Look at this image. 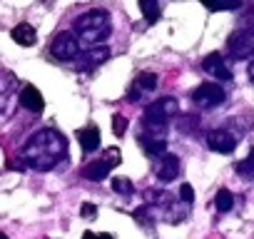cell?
Instances as JSON below:
<instances>
[{"label":"cell","instance_id":"1","mask_svg":"<svg viewBox=\"0 0 254 239\" xmlns=\"http://www.w3.org/2000/svg\"><path fill=\"white\" fill-rule=\"evenodd\" d=\"M65 155H67V140L58 130H40L23 147L25 165L33 167V170H38V172L53 170Z\"/></svg>","mask_w":254,"mask_h":239},{"label":"cell","instance_id":"2","mask_svg":"<svg viewBox=\"0 0 254 239\" xmlns=\"http://www.w3.org/2000/svg\"><path fill=\"white\" fill-rule=\"evenodd\" d=\"M112 33V23H110V13L107 10H87L75 20V35L90 45H100L102 40H107V35Z\"/></svg>","mask_w":254,"mask_h":239},{"label":"cell","instance_id":"3","mask_svg":"<svg viewBox=\"0 0 254 239\" xmlns=\"http://www.w3.org/2000/svg\"><path fill=\"white\" fill-rule=\"evenodd\" d=\"M50 55L55 60H77L80 58V43L75 33H60L55 35L53 45H50Z\"/></svg>","mask_w":254,"mask_h":239},{"label":"cell","instance_id":"4","mask_svg":"<svg viewBox=\"0 0 254 239\" xmlns=\"http://www.w3.org/2000/svg\"><path fill=\"white\" fill-rule=\"evenodd\" d=\"M224 90L217 85V82H202L194 92H192V100H194V105L197 107H202V110H214V107H219L222 102H224Z\"/></svg>","mask_w":254,"mask_h":239},{"label":"cell","instance_id":"5","mask_svg":"<svg viewBox=\"0 0 254 239\" xmlns=\"http://www.w3.org/2000/svg\"><path fill=\"white\" fill-rule=\"evenodd\" d=\"M229 55L237 58V60L254 55V25H249V28H244V30H239L229 38Z\"/></svg>","mask_w":254,"mask_h":239},{"label":"cell","instance_id":"6","mask_svg":"<svg viewBox=\"0 0 254 239\" xmlns=\"http://www.w3.org/2000/svg\"><path fill=\"white\" fill-rule=\"evenodd\" d=\"M207 147H209L212 152L229 155V152H234L237 140H234V135H229V132H224V130H212V132L207 135Z\"/></svg>","mask_w":254,"mask_h":239},{"label":"cell","instance_id":"7","mask_svg":"<svg viewBox=\"0 0 254 239\" xmlns=\"http://www.w3.org/2000/svg\"><path fill=\"white\" fill-rule=\"evenodd\" d=\"M202 67H204V72H209V75L217 77V80H232V70L227 67V60H224L219 53L207 55V58L202 60Z\"/></svg>","mask_w":254,"mask_h":239},{"label":"cell","instance_id":"8","mask_svg":"<svg viewBox=\"0 0 254 239\" xmlns=\"http://www.w3.org/2000/svg\"><path fill=\"white\" fill-rule=\"evenodd\" d=\"M107 58H110V50H107L105 45L90 48L87 53H80V58H77V70H92V67L102 65Z\"/></svg>","mask_w":254,"mask_h":239},{"label":"cell","instance_id":"9","mask_svg":"<svg viewBox=\"0 0 254 239\" xmlns=\"http://www.w3.org/2000/svg\"><path fill=\"white\" fill-rule=\"evenodd\" d=\"M180 177V157L175 155H165L157 165V179L160 182H172Z\"/></svg>","mask_w":254,"mask_h":239},{"label":"cell","instance_id":"10","mask_svg":"<svg viewBox=\"0 0 254 239\" xmlns=\"http://www.w3.org/2000/svg\"><path fill=\"white\" fill-rule=\"evenodd\" d=\"M20 105L30 112H43L45 100H43V95H40V90L35 85H25L23 92H20Z\"/></svg>","mask_w":254,"mask_h":239},{"label":"cell","instance_id":"11","mask_svg":"<svg viewBox=\"0 0 254 239\" xmlns=\"http://www.w3.org/2000/svg\"><path fill=\"white\" fill-rule=\"evenodd\" d=\"M10 38H13L18 45H23V48H30V45L38 40V35H35V28H33V25H28V23H20V25H15V28L10 30Z\"/></svg>","mask_w":254,"mask_h":239},{"label":"cell","instance_id":"12","mask_svg":"<svg viewBox=\"0 0 254 239\" xmlns=\"http://www.w3.org/2000/svg\"><path fill=\"white\" fill-rule=\"evenodd\" d=\"M77 140H80V147L85 152H95L100 147V130L97 127H85V130H77Z\"/></svg>","mask_w":254,"mask_h":239},{"label":"cell","instance_id":"13","mask_svg":"<svg viewBox=\"0 0 254 239\" xmlns=\"http://www.w3.org/2000/svg\"><path fill=\"white\" fill-rule=\"evenodd\" d=\"M110 170H112V167H110L105 160H97V162H90V165L82 170V177H85V179H92V182H100V179L107 177Z\"/></svg>","mask_w":254,"mask_h":239},{"label":"cell","instance_id":"14","mask_svg":"<svg viewBox=\"0 0 254 239\" xmlns=\"http://www.w3.org/2000/svg\"><path fill=\"white\" fill-rule=\"evenodd\" d=\"M140 145H142V150H145L147 155H152V157H157V155H162V152L167 150V140L145 137V135H140Z\"/></svg>","mask_w":254,"mask_h":239},{"label":"cell","instance_id":"15","mask_svg":"<svg viewBox=\"0 0 254 239\" xmlns=\"http://www.w3.org/2000/svg\"><path fill=\"white\" fill-rule=\"evenodd\" d=\"M135 87H137L140 92H152V90H157V75H155V72H140V75L135 77Z\"/></svg>","mask_w":254,"mask_h":239},{"label":"cell","instance_id":"16","mask_svg":"<svg viewBox=\"0 0 254 239\" xmlns=\"http://www.w3.org/2000/svg\"><path fill=\"white\" fill-rule=\"evenodd\" d=\"M140 10L145 13L147 23H157V18H160V5L157 3H152V0H140Z\"/></svg>","mask_w":254,"mask_h":239},{"label":"cell","instance_id":"17","mask_svg":"<svg viewBox=\"0 0 254 239\" xmlns=\"http://www.w3.org/2000/svg\"><path fill=\"white\" fill-rule=\"evenodd\" d=\"M214 204H217L219 212H229V209L234 207V197H232V192H229V189H219L217 197H214Z\"/></svg>","mask_w":254,"mask_h":239},{"label":"cell","instance_id":"18","mask_svg":"<svg viewBox=\"0 0 254 239\" xmlns=\"http://www.w3.org/2000/svg\"><path fill=\"white\" fill-rule=\"evenodd\" d=\"M112 189H115L117 194H132V192H135V184L127 179V177H115V179H112Z\"/></svg>","mask_w":254,"mask_h":239},{"label":"cell","instance_id":"19","mask_svg":"<svg viewBox=\"0 0 254 239\" xmlns=\"http://www.w3.org/2000/svg\"><path fill=\"white\" fill-rule=\"evenodd\" d=\"M234 170H237L239 175H244V177H254V150H252V155H249L247 160L237 162V165H234Z\"/></svg>","mask_w":254,"mask_h":239},{"label":"cell","instance_id":"20","mask_svg":"<svg viewBox=\"0 0 254 239\" xmlns=\"http://www.w3.org/2000/svg\"><path fill=\"white\" fill-rule=\"evenodd\" d=\"M112 132H115L117 137H122V135L127 132V117H122V115H115V117H112Z\"/></svg>","mask_w":254,"mask_h":239},{"label":"cell","instance_id":"21","mask_svg":"<svg viewBox=\"0 0 254 239\" xmlns=\"http://www.w3.org/2000/svg\"><path fill=\"white\" fill-rule=\"evenodd\" d=\"M180 194H182V199L190 204V202H194V189H192V184H182L180 187Z\"/></svg>","mask_w":254,"mask_h":239},{"label":"cell","instance_id":"22","mask_svg":"<svg viewBox=\"0 0 254 239\" xmlns=\"http://www.w3.org/2000/svg\"><path fill=\"white\" fill-rule=\"evenodd\" d=\"M194 122H197L194 117H185V120H180V130H192Z\"/></svg>","mask_w":254,"mask_h":239},{"label":"cell","instance_id":"23","mask_svg":"<svg viewBox=\"0 0 254 239\" xmlns=\"http://www.w3.org/2000/svg\"><path fill=\"white\" fill-rule=\"evenodd\" d=\"M82 214H85V217H90V219H92V217H95V214H97V207H95V204H82Z\"/></svg>","mask_w":254,"mask_h":239},{"label":"cell","instance_id":"24","mask_svg":"<svg viewBox=\"0 0 254 239\" xmlns=\"http://www.w3.org/2000/svg\"><path fill=\"white\" fill-rule=\"evenodd\" d=\"M82 239H97V234H92V232H85V234H82Z\"/></svg>","mask_w":254,"mask_h":239},{"label":"cell","instance_id":"25","mask_svg":"<svg viewBox=\"0 0 254 239\" xmlns=\"http://www.w3.org/2000/svg\"><path fill=\"white\" fill-rule=\"evenodd\" d=\"M249 77H252V80H254V60H252V62H249Z\"/></svg>","mask_w":254,"mask_h":239},{"label":"cell","instance_id":"26","mask_svg":"<svg viewBox=\"0 0 254 239\" xmlns=\"http://www.w3.org/2000/svg\"><path fill=\"white\" fill-rule=\"evenodd\" d=\"M97 239H112V237H110V234H100Z\"/></svg>","mask_w":254,"mask_h":239},{"label":"cell","instance_id":"27","mask_svg":"<svg viewBox=\"0 0 254 239\" xmlns=\"http://www.w3.org/2000/svg\"><path fill=\"white\" fill-rule=\"evenodd\" d=\"M0 239H8V237H5V234H0Z\"/></svg>","mask_w":254,"mask_h":239}]
</instances>
